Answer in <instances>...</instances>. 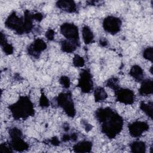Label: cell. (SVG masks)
<instances>
[{"label": "cell", "instance_id": "1", "mask_svg": "<svg viewBox=\"0 0 153 153\" xmlns=\"http://www.w3.org/2000/svg\"><path fill=\"white\" fill-rule=\"evenodd\" d=\"M96 117L101 123L102 132L109 138H114L121 130L123 118L109 108H100L96 111Z\"/></svg>", "mask_w": 153, "mask_h": 153}, {"label": "cell", "instance_id": "2", "mask_svg": "<svg viewBox=\"0 0 153 153\" xmlns=\"http://www.w3.org/2000/svg\"><path fill=\"white\" fill-rule=\"evenodd\" d=\"M12 115L16 119L25 118L33 115L34 109L31 101L27 97L22 96L9 106Z\"/></svg>", "mask_w": 153, "mask_h": 153}, {"label": "cell", "instance_id": "3", "mask_svg": "<svg viewBox=\"0 0 153 153\" xmlns=\"http://www.w3.org/2000/svg\"><path fill=\"white\" fill-rule=\"evenodd\" d=\"M5 26L11 29L14 30L18 33H27L25 17H19L15 13L11 14L5 21Z\"/></svg>", "mask_w": 153, "mask_h": 153}, {"label": "cell", "instance_id": "4", "mask_svg": "<svg viewBox=\"0 0 153 153\" xmlns=\"http://www.w3.org/2000/svg\"><path fill=\"white\" fill-rule=\"evenodd\" d=\"M11 137L10 145L12 148L17 151H23L28 148V145L22 138V132L17 128H13L10 130Z\"/></svg>", "mask_w": 153, "mask_h": 153}, {"label": "cell", "instance_id": "5", "mask_svg": "<svg viewBox=\"0 0 153 153\" xmlns=\"http://www.w3.org/2000/svg\"><path fill=\"white\" fill-rule=\"evenodd\" d=\"M57 102L68 116L73 117L75 115V109L70 94L62 93L59 94L57 98Z\"/></svg>", "mask_w": 153, "mask_h": 153}, {"label": "cell", "instance_id": "6", "mask_svg": "<svg viewBox=\"0 0 153 153\" xmlns=\"http://www.w3.org/2000/svg\"><path fill=\"white\" fill-rule=\"evenodd\" d=\"M62 34L69 41L78 43L79 33L76 26L74 24L66 23L63 24L60 27Z\"/></svg>", "mask_w": 153, "mask_h": 153}, {"label": "cell", "instance_id": "7", "mask_svg": "<svg viewBox=\"0 0 153 153\" xmlns=\"http://www.w3.org/2000/svg\"><path fill=\"white\" fill-rule=\"evenodd\" d=\"M121 26V22L120 19L114 17L108 16L106 17L103 22L104 29L108 33L115 34L118 32Z\"/></svg>", "mask_w": 153, "mask_h": 153}, {"label": "cell", "instance_id": "8", "mask_svg": "<svg viewBox=\"0 0 153 153\" xmlns=\"http://www.w3.org/2000/svg\"><path fill=\"white\" fill-rule=\"evenodd\" d=\"M78 86L82 91L84 93L90 92L93 88V81L90 73L87 71H83L80 75L78 81Z\"/></svg>", "mask_w": 153, "mask_h": 153}, {"label": "cell", "instance_id": "9", "mask_svg": "<svg viewBox=\"0 0 153 153\" xmlns=\"http://www.w3.org/2000/svg\"><path fill=\"white\" fill-rule=\"evenodd\" d=\"M115 91L117 100L127 105L131 104L134 99V93L127 88H117Z\"/></svg>", "mask_w": 153, "mask_h": 153}, {"label": "cell", "instance_id": "10", "mask_svg": "<svg viewBox=\"0 0 153 153\" xmlns=\"http://www.w3.org/2000/svg\"><path fill=\"white\" fill-rule=\"evenodd\" d=\"M149 126L148 124L143 121H136L130 124L128 130L130 134L133 137H138L143 132L148 130Z\"/></svg>", "mask_w": 153, "mask_h": 153}, {"label": "cell", "instance_id": "11", "mask_svg": "<svg viewBox=\"0 0 153 153\" xmlns=\"http://www.w3.org/2000/svg\"><path fill=\"white\" fill-rule=\"evenodd\" d=\"M47 48L45 42L41 39H36L28 48V52L33 56H38L41 51Z\"/></svg>", "mask_w": 153, "mask_h": 153}, {"label": "cell", "instance_id": "12", "mask_svg": "<svg viewBox=\"0 0 153 153\" xmlns=\"http://www.w3.org/2000/svg\"><path fill=\"white\" fill-rule=\"evenodd\" d=\"M57 6L63 10L72 13L76 10V5L73 1H59L57 2Z\"/></svg>", "mask_w": 153, "mask_h": 153}, {"label": "cell", "instance_id": "13", "mask_svg": "<svg viewBox=\"0 0 153 153\" xmlns=\"http://www.w3.org/2000/svg\"><path fill=\"white\" fill-rule=\"evenodd\" d=\"M92 144L88 141L79 142L74 146V150L76 152H89L91 151Z\"/></svg>", "mask_w": 153, "mask_h": 153}, {"label": "cell", "instance_id": "14", "mask_svg": "<svg viewBox=\"0 0 153 153\" xmlns=\"http://www.w3.org/2000/svg\"><path fill=\"white\" fill-rule=\"evenodd\" d=\"M153 91V83L151 79H148L143 81L139 89V92L141 94H149Z\"/></svg>", "mask_w": 153, "mask_h": 153}, {"label": "cell", "instance_id": "15", "mask_svg": "<svg viewBox=\"0 0 153 153\" xmlns=\"http://www.w3.org/2000/svg\"><path fill=\"white\" fill-rule=\"evenodd\" d=\"M130 74L137 81H141L143 79V72L142 69L138 65L133 66L130 71Z\"/></svg>", "mask_w": 153, "mask_h": 153}, {"label": "cell", "instance_id": "16", "mask_svg": "<svg viewBox=\"0 0 153 153\" xmlns=\"http://www.w3.org/2000/svg\"><path fill=\"white\" fill-rule=\"evenodd\" d=\"M76 45H77V44L74 42H72L69 40H65L62 41L61 47H62V51H63L64 52L72 53L75 50L76 48Z\"/></svg>", "mask_w": 153, "mask_h": 153}, {"label": "cell", "instance_id": "17", "mask_svg": "<svg viewBox=\"0 0 153 153\" xmlns=\"http://www.w3.org/2000/svg\"><path fill=\"white\" fill-rule=\"evenodd\" d=\"M82 35L85 44H88L92 42L94 36L91 30L89 27L85 26L82 28Z\"/></svg>", "mask_w": 153, "mask_h": 153}, {"label": "cell", "instance_id": "18", "mask_svg": "<svg viewBox=\"0 0 153 153\" xmlns=\"http://www.w3.org/2000/svg\"><path fill=\"white\" fill-rule=\"evenodd\" d=\"M131 152H144L146 149V146L144 142L140 141H136L133 142L130 145Z\"/></svg>", "mask_w": 153, "mask_h": 153}, {"label": "cell", "instance_id": "19", "mask_svg": "<svg viewBox=\"0 0 153 153\" xmlns=\"http://www.w3.org/2000/svg\"><path fill=\"white\" fill-rule=\"evenodd\" d=\"M107 97V94L105 90L102 87H98L94 91V98L96 102L104 100Z\"/></svg>", "mask_w": 153, "mask_h": 153}, {"label": "cell", "instance_id": "20", "mask_svg": "<svg viewBox=\"0 0 153 153\" xmlns=\"http://www.w3.org/2000/svg\"><path fill=\"white\" fill-rule=\"evenodd\" d=\"M140 109L149 117L152 118V103H145L142 102L140 104Z\"/></svg>", "mask_w": 153, "mask_h": 153}, {"label": "cell", "instance_id": "21", "mask_svg": "<svg viewBox=\"0 0 153 153\" xmlns=\"http://www.w3.org/2000/svg\"><path fill=\"white\" fill-rule=\"evenodd\" d=\"M73 63L76 67H82L84 65V60L78 55H76L73 59Z\"/></svg>", "mask_w": 153, "mask_h": 153}, {"label": "cell", "instance_id": "22", "mask_svg": "<svg viewBox=\"0 0 153 153\" xmlns=\"http://www.w3.org/2000/svg\"><path fill=\"white\" fill-rule=\"evenodd\" d=\"M143 56L145 59L152 62V47L146 48L143 51Z\"/></svg>", "mask_w": 153, "mask_h": 153}, {"label": "cell", "instance_id": "23", "mask_svg": "<svg viewBox=\"0 0 153 153\" xmlns=\"http://www.w3.org/2000/svg\"><path fill=\"white\" fill-rule=\"evenodd\" d=\"M60 82L65 88H68L70 86V79L66 76H62L60 79Z\"/></svg>", "mask_w": 153, "mask_h": 153}, {"label": "cell", "instance_id": "24", "mask_svg": "<svg viewBox=\"0 0 153 153\" xmlns=\"http://www.w3.org/2000/svg\"><path fill=\"white\" fill-rule=\"evenodd\" d=\"M39 105L42 107H47L49 105V102L44 94H42L39 100Z\"/></svg>", "mask_w": 153, "mask_h": 153}, {"label": "cell", "instance_id": "25", "mask_svg": "<svg viewBox=\"0 0 153 153\" xmlns=\"http://www.w3.org/2000/svg\"><path fill=\"white\" fill-rule=\"evenodd\" d=\"M54 32L52 29H49L45 33V36L48 40H53L54 39Z\"/></svg>", "mask_w": 153, "mask_h": 153}, {"label": "cell", "instance_id": "26", "mask_svg": "<svg viewBox=\"0 0 153 153\" xmlns=\"http://www.w3.org/2000/svg\"><path fill=\"white\" fill-rule=\"evenodd\" d=\"M0 152H11L12 151L9 148L7 147L5 145L1 144L0 147Z\"/></svg>", "mask_w": 153, "mask_h": 153}, {"label": "cell", "instance_id": "27", "mask_svg": "<svg viewBox=\"0 0 153 153\" xmlns=\"http://www.w3.org/2000/svg\"><path fill=\"white\" fill-rule=\"evenodd\" d=\"M32 17H33V19L34 20H36L37 21H41L43 16L41 13H36V14H32Z\"/></svg>", "mask_w": 153, "mask_h": 153}, {"label": "cell", "instance_id": "28", "mask_svg": "<svg viewBox=\"0 0 153 153\" xmlns=\"http://www.w3.org/2000/svg\"><path fill=\"white\" fill-rule=\"evenodd\" d=\"M50 143H51L52 145L56 146V145H58L59 144L60 142H59V139H58L57 137H53V138L50 140Z\"/></svg>", "mask_w": 153, "mask_h": 153}, {"label": "cell", "instance_id": "29", "mask_svg": "<svg viewBox=\"0 0 153 153\" xmlns=\"http://www.w3.org/2000/svg\"><path fill=\"white\" fill-rule=\"evenodd\" d=\"M63 140L66 142V141H68L69 140H71V136L68 134H65L63 136V138H62Z\"/></svg>", "mask_w": 153, "mask_h": 153}, {"label": "cell", "instance_id": "30", "mask_svg": "<svg viewBox=\"0 0 153 153\" xmlns=\"http://www.w3.org/2000/svg\"><path fill=\"white\" fill-rule=\"evenodd\" d=\"M77 139V135L75 133H73L71 135V139L73 140H75Z\"/></svg>", "mask_w": 153, "mask_h": 153}, {"label": "cell", "instance_id": "31", "mask_svg": "<svg viewBox=\"0 0 153 153\" xmlns=\"http://www.w3.org/2000/svg\"><path fill=\"white\" fill-rule=\"evenodd\" d=\"M100 42V44H101L102 45H103V46H105V45H106L107 44V42H106V41L105 40V39L102 40Z\"/></svg>", "mask_w": 153, "mask_h": 153}]
</instances>
